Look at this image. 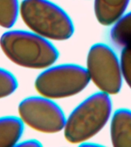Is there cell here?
Instances as JSON below:
<instances>
[{
	"mask_svg": "<svg viewBox=\"0 0 131 147\" xmlns=\"http://www.w3.org/2000/svg\"><path fill=\"white\" fill-rule=\"evenodd\" d=\"M0 48L12 63L28 69L48 68L59 56L50 40L32 31H7L0 38Z\"/></svg>",
	"mask_w": 131,
	"mask_h": 147,
	"instance_id": "obj_1",
	"label": "cell"
},
{
	"mask_svg": "<svg viewBox=\"0 0 131 147\" xmlns=\"http://www.w3.org/2000/svg\"><path fill=\"white\" fill-rule=\"evenodd\" d=\"M111 113L112 101L109 94L103 92L92 94L66 119L64 137L73 144L87 142L105 126Z\"/></svg>",
	"mask_w": 131,
	"mask_h": 147,
	"instance_id": "obj_2",
	"label": "cell"
},
{
	"mask_svg": "<svg viewBox=\"0 0 131 147\" xmlns=\"http://www.w3.org/2000/svg\"><path fill=\"white\" fill-rule=\"evenodd\" d=\"M19 15L32 32L48 40L65 41L74 32L68 15L48 0H23Z\"/></svg>",
	"mask_w": 131,
	"mask_h": 147,
	"instance_id": "obj_3",
	"label": "cell"
},
{
	"mask_svg": "<svg viewBox=\"0 0 131 147\" xmlns=\"http://www.w3.org/2000/svg\"><path fill=\"white\" fill-rule=\"evenodd\" d=\"M90 81L87 69L78 64H64L45 69L35 79L34 88L41 96L62 99L79 94Z\"/></svg>",
	"mask_w": 131,
	"mask_h": 147,
	"instance_id": "obj_4",
	"label": "cell"
},
{
	"mask_svg": "<svg viewBox=\"0 0 131 147\" xmlns=\"http://www.w3.org/2000/svg\"><path fill=\"white\" fill-rule=\"evenodd\" d=\"M86 69L90 80L101 92L114 95L120 91L123 80L120 61L108 45L98 43L90 48Z\"/></svg>",
	"mask_w": 131,
	"mask_h": 147,
	"instance_id": "obj_5",
	"label": "cell"
},
{
	"mask_svg": "<svg viewBox=\"0 0 131 147\" xmlns=\"http://www.w3.org/2000/svg\"><path fill=\"white\" fill-rule=\"evenodd\" d=\"M18 115L23 123L43 133H59L64 129L66 118L61 108L45 96H28L21 101Z\"/></svg>",
	"mask_w": 131,
	"mask_h": 147,
	"instance_id": "obj_6",
	"label": "cell"
},
{
	"mask_svg": "<svg viewBox=\"0 0 131 147\" xmlns=\"http://www.w3.org/2000/svg\"><path fill=\"white\" fill-rule=\"evenodd\" d=\"M110 137L113 146H131V110L115 111L110 123Z\"/></svg>",
	"mask_w": 131,
	"mask_h": 147,
	"instance_id": "obj_7",
	"label": "cell"
},
{
	"mask_svg": "<svg viewBox=\"0 0 131 147\" xmlns=\"http://www.w3.org/2000/svg\"><path fill=\"white\" fill-rule=\"evenodd\" d=\"M130 0H94V13L100 24L114 25L124 15Z\"/></svg>",
	"mask_w": 131,
	"mask_h": 147,
	"instance_id": "obj_8",
	"label": "cell"
},
{
	"mask_svg": "<svg viewBox=\"0 0 131 147\" xmlns=\"http://www.w3.org/2000/svg\"><path fill=\"white\" fill-rule=\"evenodd\" d=\"M24 132V123L19 117H0V147L16 146Z\"/></svg>",
	"mask_w": 131,
	"mask_h": 147,
	"instance_id": "obj_9",
	"label": "cell"
},
{
	"mask_svg": "<svg viewBox=\"0 0 131 147\" xmlns=\"http://www.w3.org/2000/svg\"><path fill=\"white\" fill-rule=\"evenodd\" d=\"M110 36L114 45L131 48V11L124 15L113 26Z\"/></svg>",
	"mask_w": 131,
	"mask_h": 147,
	"instance_id": "obj_10",
	"label": "cell"
},
{
	"mask_svg": "<svg viewBox=\"0 0 131 147\" xmlns=\"http://www.w3.org/2000/svg\"><path fill=\"white\" fill-rule=\"evenodd\" d=\"M18 0H0V27L9 29L19 16Z\"/></svg>",
	"mask_w": 131,
	"mask_h": 147,
	"instance_id": "obj_11",
	"label": "cell"
},
{
	"mask_svg": "<svg viewBox=\"0 0 131 147\" xmlns=\"http://www.w3.org/2000/svg\"><path fill=\"white\" fill-rule=\"evenodd\" d=\"M18 86V81L13 74L0 67V99L11 95L17 90Z\"/></svg>",
	"mask_w": 131,
	"mask_h": 147,
	"instance_id": "obj_12",
	"label": "cell"
},
{
	"mask_svg": "<svg viewBox=\"0 0 131 147\" xmlns=\"http://www.w3.org/2000/svg\"><path fill=\"white\" fill-rule=\"evenodd\" d=\"M120 64L123 78L131 88V48L123 49L120 55Z\"/></svg>",
	"mask_w": 131,
	"mask_h": 147,
	"instance_id": "obj_13",
	"label": "cell"
},
{
	"mask_svg": "<svg viewBox=\"0 0 131 147\" xmlns=\"http://www.w3.org/2000/svg\"><path fill=\"white\" fill-rule=\"evenodd\" d=\"M42 144L37 140H27L25 141H19L16 146H25V147H39L41 146Z\"/></svg>",
	"mask_w": 131,
	"mask_h": 147,
	"instance_id": "obj_14",
	"label": "cell"
}]
</instances>
